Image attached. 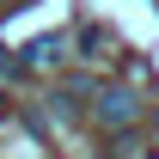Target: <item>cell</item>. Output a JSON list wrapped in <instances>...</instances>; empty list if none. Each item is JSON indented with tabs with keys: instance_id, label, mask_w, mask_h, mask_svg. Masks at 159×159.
Listing matches in <instances>:
<instances>
[{
	"instance_id": "3",
	"label": "cell",
	"mask_w": 159,
	"mask_h": 159,
	"mask_svg": "<svg viewBox=\"0 0 159 159\" xmlns=\"http://www.w3.org/2000/svg\"><path fill=\"white\" fill-rule=\"evenodd\" d=\"M104 43H110V37H104L98 25H86V31H80V55H104Z\"/></svg>"
},
{
	"instance_id": "1",
	"label": "cell",
	"mask_w": 159,
	"mask_h": 159,
	"mask_svg": "<svg viewBox=\"0 0 159 159\" xmlns=\"http://www.w3.org/2000/svg\"><path fill=\"white\" fill-rule=\"evenodd\" d=\"M98 116L110 122V129H129V122H135V98H129V92H98Z\"/></svg>"
},
{
	"instance_id": "4",
	"label": "cell",
	"mask_w": 159,
	"mask_h": 159,
	"mask_svg": "<svg viewBox=\"0 0 159 159\" xmlns=\"http://www.w3.org/2000/svg\"><path fill=\"white\" fill-rule=\"evenodd\" d=\"M153 122H159V110H153Z\"/></svg>"
},
{
	"instance_id": "2",
	"label": "cell",
	"mask_w": 159,
	"mask_h": 159,
	"mask_svg": "<svg viewBox=\"0 0 159 159\" xmlns=\"http://www.w3.org/2000/svg\"><path fill=\"white\" fill-rule=\"evenodd\" d=\"M61 49H67V37H37L25 61H31V67H49V61H61Z\"/></svg>"
}]
</instances>
